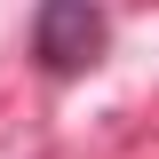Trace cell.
Returning a JSON list of instances; mask_svg holds the SVG:
<instances>
[{
    "mask_svg": "<svg viewBox=\"0 0 159 159\" xmlns=\"http://www.w3.org/2000/svg\"><path fill=\"white\" fill-rule=\"evenodd\" d=\"M103 48H111V16H103L96 0H40V16H32V64L48 80H80Z\"/></svg>",
    "mask_w": 159,
    "mask_h": 159,
    "instance_id": "cell-1",
    "label": "cell"
}]
</instances>
